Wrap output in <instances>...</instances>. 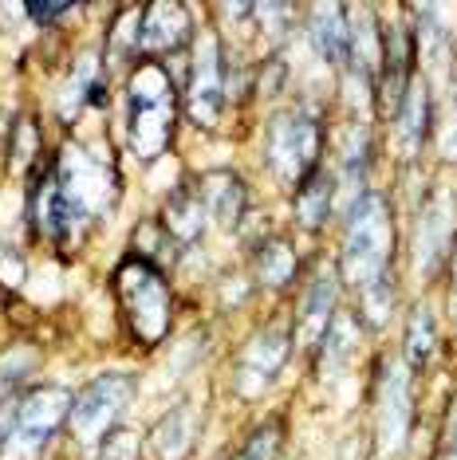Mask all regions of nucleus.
Returning <instances> with one entry per match:
<instances>
[{"label": "nucleus", "mask_w": 457, "mask_h": 460, "mask_svg": "<svg viewBox=\"0 0 457 460\" xmlns=\"http://www.w3.org/2000/svg\"><path fill=\"white\" fill-rule=\"evenodd\" d=\"M390 213L387 201L367 193L359 205H351L347 240H343V276L359 291L371 288L375 279L390 276Z\"/></svg>", "instance_id": "nucleus-1"}, {"label": "nucleus", "mask_w": 457, "mask_h": 460, "mask_svg": "<svg viewBox=\"0 0 457 460\" xmlns=\"http://www.w3.org/2000/svg\"><path fill=\"white\" fill-rule=\"evenodd\" d=\"M174 87L158 64H142L130 79V142L139 158L154 162L170 142Z\"/></svg>", "instance_id": "nucleus-2"}, {"label": "nucleus", "mask_w": 457, "mask_h": 460, "mask_svg": "<svg viewBox=\"0 0 457 460\" xmlns=\"http://www.w3.org/2000/svg\"><path fill=\"white\" fill-rule=\"evenodd\" d=\"M119 296L127 303L130 327L142 342H158L170 323V291L147 260H127L119 268Z\"/></svg>", "instance_id": "nucleus-3"}, {"label": "nucleus", "mask_w": 457, "mask_h": 460, "mask_svg": "<svg viewBox=\"0 0 457 460\" xmlns=\"http://www.w3.org/2000/svg\"><path fill=\"white\" fill-rule=\"evenodd\" d=\"M71 397L64 385H40L16 405L13 417V437H8V448L20 456H36L40 448L48 445V437L64 425V417L71 413Z\"/></svg>", "instance_id": "nucleus-4"}, {"label": "nucleus", "mask_w": 457, "mask_h": 460, "mask_svg": "<svg viewBox=\"0 0 457 460\" xmlns=\"http://www.w3.org/2000/svg\"><path fill=\"white\" fill-rule=\"evenodd\" d=\"M316 150H319V130L304 114H284L273 122L268 134V162H273L276 177L288 190H300V181L316 170Z\"/></svg>", "instance_id": "nucleus-5"}, {"label": "nucleus", "mask_w": 457, "mask_h": 460, "mask_svg": "<svg viewBox=\"0 0 457 460\" xmlns=\"http://www.w3.org/2000/svg\"><path fill=\"white\" fill-rule=\"evenodd\" d=\"M134 397V378L130 374H103L83 390L76 402H71V429L83 445L99 441L111 429V421L127 410V402Z\"/></svg>", "instance_id": "nucleus-6"}, {"label": "nucleus", "mask_w": 457, "mask_h": 460, "mask_svg": "<svg viewBox=\"0 0 457 460\" xmlns=\"http://www.w3.org/2000/svg\"><path fill=\"white\" fill-rule=\"evenodd\" d=\"M225 111V87H221V48L217 36L205 32L197 40V59L190 75V119L197 127H217Z\"/></svg>", "instance_id": "nucleus-7"}, {"label": "nucleus", "mask_w": 457, "mask_h": 460, "mask_svg": "<svg viewBox=\"0 0 457 460\" xmlns=\"http://www.w3.org/2000/svg\"><path fill=\"white\" fill-rule=\"evenodd\" d=\"M453 225H457V201L450 190H438L426 201L418 225H414V268L434 271L442 264L445 252H450Z\"/></svg>", "instance_id": "nucleus-8"}, {"label": "nucleus", "mask_w": 457, "mask_h": 460, "mask_svg": "<svg viewBox=\"0 0 457 460\" xmlns=\"http://www.w3.org/2000/svg\"><path fill=\"white\" fill-rule=\"evenodd\" d=\"M56 185L64 190V197H71L83 213H99L103 205L111 201L114 193V177L107 165H99L95 158H87L83 150H64V162H59V177Z\"/></svg>", "instance_id": "nucleus-9"}, {"label": "nucleus", "mask_w": 457, "mask_h": 460, "mask_svg": "<svg viewBox=\"0 0 457 460\" xmlns=\"http://www.w3.org/2000/svg\"><path fill=\"white\" fill-rule=\"evenodd\" d=\"M410 433V374L402 362L382 366V394H379V445L382 453H399Z\"/></svg>", "instance_id": "nucleus-10"}, {"label": "nucleus", "mask_w": 457, "mask_h": 460, "mask_svg": "<svg viewBox=\"0 0 457 460\" xmlns=\"http://www.w3.org/2000/svg\"><path fill=\"white\" fill-rule=\"evenodd\" d=\"M190 40V16H185L182 4L174 0H158L150 4L147 20H142V40L139 44L147 51H174Z\"/></svg>", "instance_id": "nucleus-11"}, {"label": "nucleus", "mask_w": 457, "mask_h": 460, "mask_svg": "<svg viewBox=\"0 0 457 460\" xmlns=\"http://www.w3.org/2000/svg\"><path fill=\"white\" fill-rule=\"evenodd\" d=\"M311 44L327 64H347V8L339 4H316L311 8Z\"/></svg>", "instance_id": "nucleus-12"}, {"label": "nucleus", "mask_w": 457, "mask_h": 460, "mask_svg": "<svg viewBox=\"0 0 457 460\" xmlns=\"http://www.w3.org/2000/svg\"><path fill=\"white\" fill-rule=\"evenodd\" d=\"M284 354H288V339H284V334H264V339H256L253 347H248L245 362H241V378H237L241 394L264 390L268 378L276 374V366L284 362Z\"/></svg>", "instance_id": "nucleus-13"}, {"label": "nucleus", "mask_w": 457, "mask_h": 460, "mask_svg": "<svg viewBox=\"0 0 457 460\" xmlns=\"http://www.w3.org/2000/svg\"><path fill=\"white\" fill-rule=\"evenodd\" d=\"M426 122H430V95H426V83L410 79L407 95L399 102V150L402 158H414L418 146L426 138Z\"/></svg>", "instance_id": "nucleus-14"}, {"label": "nucleus", "mask_w": 457, "mask_h": 460, "mask_svg": "<svg viewBox=\"0 0 457 460\" xmlns=\"http://www.w3.org/2000/svg\"><path fill=\"white\" fill-rule=\"evenodd\" d=\"M193 437H197V413L190 402H182L178 410H170L154 425V448H158L162 460H182L193 448Z\"/></svg>", "instance_id": "nucleus-15"}, {"label": "nucleus", "mask_w": 457, "mask_h": 460, "mask_svg": "<svg viewBox=\"0 0 457 460\" xmlns=\"http://www.w3.org/2000/svg\"><path fill=\"white\" fill-rule=\"evenodd\" d=\"M205 193V205H210V217L221 228H237L241 225V213H245V185L241 177L233 173H210L202 185Z\"/></svg>", "instance_id": "nucleus-16"}, {"label": "nucleus", "mask_w": 457, "mask_h": 460, "mask_svg": "<svg viewBox=\"0 0 457 460\" xmlns=\"http://www.w3.org/2000/svg\"><path fill=\"white\" fill-rule=\"evenodd\" d=\"M331 307H336V284H331L327 271H319L316 284H311V291L304 296V311H300V339H304V342L324 339Z\"/></svg>", "instance_id": "nucleus-17"}, {"label": "nucleus", "mask_w": 457, "mask_h": 460, "mask_svg": "<svg viewBox=\"0 0 457 460\" xmlns=\"http://www.w3.org/2000/svg\"><path fill=\"white\" fill-rule=\"evenodd\" d=\"M331 193H336V185H331L327 173L311 170L304 181H300L296 190V213H300V225L304 228H319L327 221V208H331Z\"/></svg>", "instance_id": "nucleus-18"}, {"label": "nucleus", "mask_w": 457, "mask_h": 460, "mask_svg": "<svg viewBox=\"0 0 457 460\" xmlns=\"http://www.w3.org/2000/svg\"><path fill=\"white\" fill-rule=\"evenodd\" d=\"M202 217H205L202 201H197L193 193H178L170 205H166L162 228H170L178 240H193V236H202V225H205Z\"/></svg>", "instance_id": "nucleus-19"}, {"label": "nucleus", "mask_w": 457, "mask_h": 460, "mask_svg": "<svg viewBox=\"0 0 457 460\" xmlns=\"http://www.w3.org/2000/svg\"><path fill=\"white\" fill-rule=\"evenodd\" d=\"M256 268H261V279L264 284H288L292 279V271H296V256H292V248L284 244V240H268V244L261 248V256H256Z\"/></svg>", "instance_id": "nucleus-20"}, {"label": "nucleus", "mask_w": 457, "mask_h": 460, "mask_svg": "<svg viewBox=\"0 0 457 460\" xmlns=\"http://www.w3.org/2000/svg\"><path fill=\"white\" fill-rule=\"evenodd\" d=\"M351 350H355V319L336 315L324 334V358H327V366H343L351 358Z\"/></svg>", "instance_id": "nucleus-21"}, {"label": "nucleus", "mask_w": 457, "mask_h": 460, "mask_svg": "<svg viewBox=\"0 0 457 460\" xmlns=\"http://www.w3.org/2000/svg\"><path fill=\"white\" fill-rule=\"evenodd\" d=\"M430 350H434V315L426 307H418L410 319V331H407V362L422 366L430 358Z\"/></svg>", "instance_id": "nucleus-22"}, {"label": "nucleus", "mask_w": 457, "mask_h": 460, "mask_svg": "<svg viewBox=\"0 0 457 460\" xmlns=\"http://www.w3.org/2000/svg\"><path fill=\"white\" fill-rule=\"evenodd\" d=\"M95 56H83L79 59V67H76V75L67 79V91H64V102H59V111L71 114L83 102V95H91V87H95Z\"/></svg>", "instance_id": "nucleus-23"}, {"label": "nucleus", "mask_w": 457, "mask_h": 460, "mask_svg": "<svg viewBox=\"0 0 457 460\" xmlns=\"http://www.w3.org/2000/svg\"><path fill=\"white\" fill-rule=\"evenodd\" d=\"M32 362H36L32 350H13V354H4V358H0V402H4V394L13 390V385H20L28 378Z\"/></svg>", "instance_id": "nucleus-24"}, {"label": "nucleus", "mask_w": 457, "mask_h": 460, "mask_svg": "<svg viewBox=\"0 0 457 460\" xmlns=\"http://www.w3.org/2000/svg\"><path fill=\"white\" fill-rule=\"evenodd\" d=\"M390 276H382V279H375L371 288H363V307H367V319L371 323H382L390 315Z\"/></svg>", "instance_id": "nucleus-25"}, {"label": "nucleus", "mask_w": 457, "mask_h": 460, "mask_svg": "<svg viewBox=\"0 0 457 460\" xmlns=\"http://www.w3.org/2000/svg\"><path fill=\"white\" fill-rule=\"evenodd\" d=\"M276 445H280V425L268 421L264 429H256V433H253V441H248L241 460H273L276 456Z\"/></svg>", "instance_id": "nucleus-26"}, {"label": "nucleus", "mask_w": 457, "mask_h": 460, "mask_svg": "<svg viewBox=\"0 0 457 460\" xmlns=\"http://www.w3.org/2000/svg\"><path fill=\"white\" fill-rule=\"evenodd\" d=\"M139 456V437L134 433H111V437H103V453H99V460H134Z\"/></svg>", "instance_id": "nucleus-27"}, {"label": "nucleus", "mask_w": 457, "mask_h": 460, "mask_svg": "<svg viewBox=\"0 0 457 460\" xmlns=\"http://www.w3.org/2000/svg\"><path fill=\"white\" fill-rule=\"evenodd\" d=\"M442 154L445 158H457V83L450 91V102H445V127H442Z\"/></svg>", "instance_id": "nucleus-28"}, {"label": "nucleus", "mask_w": 457, "mask_h": 460, "mask_svg": "<svg viewBox=\"0 0 457 460\" xmlns=\"http://www.w3.org/2000/svg\"><path fill=\"white\" fill-rule=\"evenodd\" d=\"M32 146H36V134H32V127H20V134H16V170H24V162L32 158Z\"/></svg>", "instance_id": "nucleus-29"}, {"label": "nucleus", "mask_w": 457, "mask_h": 460, "mask_svg": "<svg viewBox=\"0 0 457 460\" xmlns=\"http://www.w3.org/2000/svg\"><path fill=\"white\" fill-rule=\"evenodd\" d=\"M67 13H71V4H32L28 8V16H32L36 24H51V20H59Z\"/></svg>", "instance_id": "nucleus-30"}, {"label": "nucleus", "mask_w": 457, "mask_h": 460, "mask_svg": "<svg viewBox=\"0 0 457 460\" xmlns=\"http://www.w3.org/2000/svg\"><path fill=\"white\" fill-rule=\"evenodd\" d=\"M445 460H457V410L450 417V429H445Z\"/></svg>", "instance_id": "nucleus-31"}]
</instances>
